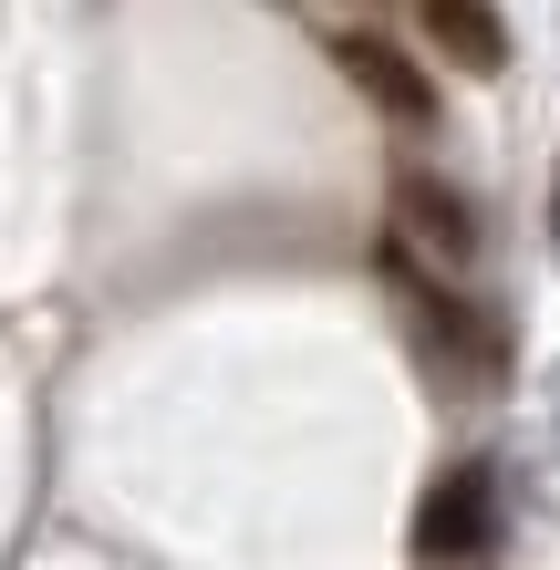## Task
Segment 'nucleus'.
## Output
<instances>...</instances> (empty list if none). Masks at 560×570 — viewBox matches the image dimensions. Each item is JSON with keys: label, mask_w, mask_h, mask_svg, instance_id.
Returning <instances> with one entry per match:
<instances>
[{"label": "nucleus", "mask_w": 560, "mask_h": 570, "mask_svg": "<svg viewBox=\"0 0 560 570\" xmlns=\"http://www.w3.org/2000/svg\"><path fill=\"white\" fill-rule=\"evenodd\" d=\"M415 21H425V42H436L456 73H509V21H499V0H415Z\"/></svg>", "instance_id": "5"}, {"label": "nucleus", "mask_w": 560, "mask_h": 570, "mask_svg": "<svg viewBox=\"0 0 560 570\" xmlns=\"http://www.w3.org/2000/svg\"><path fill=\"white\" fill-rule=\"evenodd\" d=\"M384 291L405 301V322L425 332V353H436L456 384H488V374H499V332H488V312H468V301H456L436 271H425V249L384 239Z\"/></svg>", "instance_id": "1"}, {"label": "nucleus", "mask_w": 560, "mask_h": 570, "mask_svg": "<svg viewBox=\"0 0 560 570\" xmlns=\"http://www.w3.org/2000/svg\"><path fill=\"white\" fill-rule=\"evenodd\" d=\"M394 239L446 259V271H468L478 259V218H468V197H456L446 177H394Z\"/></svg>", "instance_id": "4"}, {"label": "nucleus", "mask_w": 560, "mask_h": 570, "mask_svg": "<svg viewBox=\"0 0 560 570\" xmlns=\"http://www.w3.org/2000/svg\"><path fill=\"white\" fill-rule=\"evenodd\" d=\"M550 249H560V187H550Z\"/></svg>", "instance_id": "6"}, {"label": "nucleus", "mask_w": 560, "mask_h": 570, "mask_svg": "<svg viewBox=\"0 0 560 570\" xmlns=\"http://www.w3.org/2000/svg\"><path fill=\"white\" fill-rule=\"evenodd\" d=\"M333 73L364 94L374 115H394V125H436V83H425V62L405 42H384V31H333Z\"/></svg>", "instance_id": "3"}, {"label": "nucleus", "mask_w": 560, "mask_h": 570, "mask_svg": "<svg viewBox=\"0 0 560 570\" xmlns=\"http://www.w3.org/2000/svg\"><path fill=\"white\" fill-rule=\"evenodd\" d=\"M415 550L425 560H488L499 550V478H488L478 456L446 466V478L415 498Z\"/></svg>", "instance_id": "2"}]
</instances>
